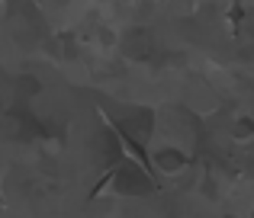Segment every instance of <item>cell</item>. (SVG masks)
I'll list each match as a JSON object with an SVG mask.
<instances>
[{"mask_svg":"<svg viewBox=\"0 0 254 218\" xmlns=\"http://www.w3.org/2000/svg\"><path fill=\"white\" fill-rule=\"evenodd\" d=\"M119 48H123V55L132 58V61H145V58L155 51V36H151V29H145V26H132L129 32H123Z\"/></svg>","mask_w":254,"mask_h":218,"instance_id":"cell-1","label":"cell"},{"mask_svg":"<svg viewBox=\"0 0 254 218\" xmlns=\"http://www.w3.org/2000/svg\"><path fill=\"white\" fill-rule=\"evenodd\" d=\"M116 189H119V193H126V196H148L155 186H151L148 174H145L142 167L126 164V167H119V174H116Z\"/></svg>","mask_w":254,"mask_h":218,"instance_id":"cell-2","label":"cell"},{"mask_svg":"<svg viewBox=\"0 0 254 218\" xmlns=\"http://www.w3.org/2000/svg\"><path fill=\"white\" fill-rule=\"evenodd\" d=\"M29 135H36V122H32L29 116H23V112H6L3 119H0V138H6V141H26Z\"/></svg>","mask_w":254,"mask_h":218,"instance_id":"cell-3","label":"cell"},{"mask_svg":"<svg viewBox=\"0 0 254 218\" xmlns=\"http://www.w3.org/2000/svg\"><path fill=\"white\" fill-rule=\"evenodd\" d=\"M119 129H123L129 138H135V141L142 144L145 138L151 135V129H155V116H151L148 109H132L129 116L119 119Z\"/></svg>","mask_w":254,"mask_h":218,"instance_id":"cell-4","label":"cell"},{"mask_svg":"<svg viewBox=\"0 0 254 218\" xmlns=\"http://www.w3.org/2000/svg\"><path fill=\"white\" fill-rule=\"evenodd\" d=\"M93 154H97L100 161H106V164L119 157V144H116V138H113L110 129H100L97 131V138H93Z\"/></svg>","mask_w":254,"mask_h":218,"instance_id":"cell-5","label":"cell"},{"mask_svg":"<svg viewBox=\"0 0 254 218\" xmlns=\"http://www.w3.org/2000/svg\"><path fill=\"white\" fill-rule=\"evenodd\" d=\"M155 164H158V170H168V174H174V170L184 167V154H180V151H174V148H168V151H161V154H155Z\"/></svg>","mask_w":254,"mask_h":218,"instance_id":"cell-6","label":"cell"},{"mask_svg":"<svg viewBox=\"0 0 254 218\" xmlns=\"http://www.w3.org/2000/svg\"><path fill=\"white\" fill-rule=\"evenodd\" d=\"M39 90H42V84H39L32 74H23V77H16V96H19V100H26V96H36Z\"/></svg>","mask_w":254,"mask_h":218,"instance_id":"cell-7","label":"cell"},{"mask_svg":"<svg viewBox=\"0 0 254 218\" xmlns=\"http://www.w3.org/2000/svg\"><path fill=\"white\" fill-rule=\"evenodd\" d=\"M55 3H68V0H55Z\"/></svg>","mask_w":254,"mask_h":218,"instance_id":"cell-8","label":"cell"}]
</instances>
